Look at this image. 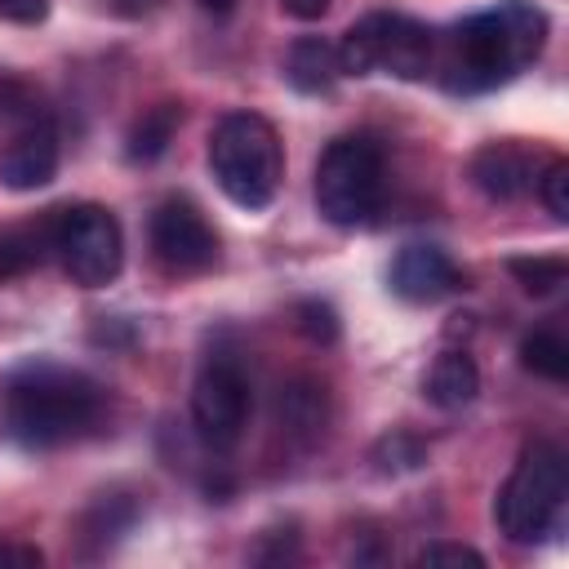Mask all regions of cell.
Segmentation results:
<instances>
[{
	"label": "cell",
	"mask_w": 569,
	"mask_h": 569,
	"mask_svg": "<svg viewBox=\"0 0 569 569\" xmlns=\"http://www.w3.org/2000/svg\"><path fill=\"white\" fill-rule=\"evenodd\" d=\"M547 44V13L533 0H498L493 9H480L462 18L445 49L440 71L449 93H485L507 80H516Z\"/></svg>",
	"instance_id": "obj_1"
},
{
	"label": "cell",
	"mask_w": 569,
	"mask_h": 569,
	"mask_svg": "<svg viewBox=\"0 0 569 569\" xmlns=\"http://www.w3.org/2000/svg\"><path fill=\"white\" fill-rule=\"evenodd\" d=\"M107 413L102 387L67 365L31 360L9 378L4 422L22 449H58L89 436Z\"/></svg>",
	"instance_id": "obj_2"
},
{
	"label": "cell",
	"mask_w": 569,
	"mask_h": 569,
	"mask_svg": "<svg viewBox=\"0 0 569 569\" xmlns=\"http://www.w3.org/2000/svg\"><path fill=\"white\" fill-rule=\"evenodd\" d=\"M209 169L222 196L249 213L267 209L284 178V147L267 116L227 111L209 133Z\"/></svg>",
	"instance_id": "obj_3"
},
{
	"label": "cell",
	"mask_w": 569,
	"mask_h": 569,
	"mask_svg": "<svg viewBox=\"0 0 569 569\" xmlns=\"http://www.w3.org/2000/svg\"><path fill=\"white\" fill-rule=\"evenodd\" d=\"M565 498H569L565 453L551 440H533L520 449L511 476L502 480L498 502H493V520L511 542L529 547V542H542L547 533L560 529Z\"/></svg>",
	"instance_id": "obj_4"
},
{
	"label": "cell",
	"mask_w": 569,
	"mask_h": 569,
	"mask_svg": "<svg viewBox=\"0 0 569 569\" xmlns=\"http://www.w3.org/2000/svg\"><path fill=\"white\" fill-rule=\"evenodd\" d=\"M382 147L365 133L333 138L316 160V209L333 227H365L382 209Z\"/></svg>",
	"instance_id": "obj_5"
},
{
	"label": "cell",
	"mask_w": 569,
	"mask_h": 569,
	"mask_svg": "<svg viewBox=\"0 0 569 569\" xmlns=\"http://www.w3.org/2000/svg\"><path fill=\"white\" fill-rule=\"evenodd\" d=\"M338 67L342 76L387 71L396 80H422L436 67V36L409 13H365L342 31Z\"/></svg>",
	"instance_id": "obj_6"
},
{
	"label": "cell",
	"mask_w": 569,
	"mask_h": 569,
	"mask_svg": "<svg viewBox=\"0 0 569 569\" xmlns=\"http://www.w3.org/2000/svg\"><path fill=\"white\" fill-rule=\"evenodd\" d=\"M49 253L62 262L71 284L102 289L120 276L124 236L111 209L102 204H62L49 209Z\"/></svg>",
	"instance_id": "obj_7"
},
{
	"label": "cell",
	"mask_w": 569,
	"mask_h": 569,
	"mask_svg": "<svg viewBox=\"0 0 569 569\" xmlns=\"http://www.w3.org/2000/svg\"><path fill=\"white\" fill-rule=\"evenodd\" d=\"M249 373L240 369L236 356H209L196 373V387H191V422H196V436L227 453L240 445L244 427H249Z\"/></svg>",
	"instance_id": "obj_8"
},
{
	"label": "cell",
	"mask_w": 569,
	"mask_h": 569,
	"mask_svg": "<svg viewBox=\"0 0 569 569\" xmlns=\"http://www.w3.org/2000/svg\"><path fill=\"white\" fill-rule=\"evenodd\" d=\"M147 231H151V253L169 276H196L218 262V231L187 196L160 200Z\"/></svg>",
	"instance_id": "obj_9"
},
{
	"label": "cell",
	"mask_w": 569,
	"mask_h": 569,
	"mask_svg": "<svg viewBox=\"0 0 569 569\" xmlns=\"http://www.w3.org/2000/svg\"><path fill=\"white\" fill-rule=\"evenodd\" d=\"M467 178L485 200L511 204L520 196L533 191L538 182V156L520 142H485L471 160H467Z\"/></svg>",
	"instance_id": "obj_10"
},
{
	"label": "cell",
	"mask_w": 569,
	"mask_h": 569,
	"mask_svg": "<svg viewBox=\"0 0 569 569\" xmlns=\"http://www.w3.org/2000/svg\"><path fill=\"white\" fill-rule=\"evenodd\" d=\"M53 173H58V129L44 116H31L0 151V182L9 191H36L53 182Z\"/></svg>",
	"instance_id": "obj_11"
},
{
	"label": "cell",
	"mask_w": 569,
	"mask_h": 569,
	"mask_svg": "<svg viewBox=\"0 0 569 569\" xmlns=\"http://www.w3.org/2000/svg\"><path fill=\"white\" fill-rule=\"evenodd\" d=\"M462 284L458 267L449 262V253L440 244H405L391 258V293L405 302H440L445 293H453Z\"/></svg>",
	"instance_id": "obj_12"
},
{
	"label": "cell",
	"mask_w": 569,
	"mask_h": 569,
	"mask_svg": "<svg viewBox=\"0 0 569 569\" xmlns=\"http://www.w3.org/2000/svg\"><path fill=\"white\" fill-rule=\"evenodd\" d=\"M138 520V498L133 493H98L84 511H80V525H76V542H80V556H102L107 547H116Z\"/></svg>",
	"instance_id": "obj_13"
},
{
	"label": "cell",
	"mask_w": 569,
	"mask_h": 569,
	"mask_svg": "<svg viewBox=\"0 0 569 569\" xmlns=\"http://www.w3.org/2000/svg\"><path fill=\"white\" fill-rule=\"evenodd\" d=\"M276 418H280V427L293 440H302V445L320 440L325 427H329V396H325V387L311 382V378L284 382L280 396H276Z\"/></svg>",
	"instance_id": "obj_14"
},
{
	"label": "cell",
	"mask_w": 569,
	"mask_h": 569,
	"mask_svg": "<svg viewBox=\"0 0 569 569\" xmlns=\"http://www.w3.org/2000/svg\"><path fill=\"white\" fill-rule=\"evenodd\" d=\"M422 396L436 405V409H467L476 396H480V369L467 351H440L422 378Z\"/></svg>",
	"instance_id": "obj_15"
},
{
	"label": "cell",
	"mask_w": 569,
	"mask_h": 569,
	"mask_svg": "<svg viewBox=\"0 0 569 569\" xmlns=\"http://www.w3.org/2000/svg\"><path fill=\"white\" fill-rule=\"evenodd\" d=\"M284 76L298 93H325L333 89V80L342 76L338 67V49L320 36H302L289 44V58H284Z\"/></svg>",
	"instance_id": "obj_16"
},
{
	"label": "cell",
	"mask_w": 569,
	"mask_h": 569,
	"mask_svg": "<svg viewBox=\"0 0 569 569\" xmlns=\"http://www.w3.org/2000/svg\"><path fill=\"white\" fill-rule=\"evenodd\" d=\"M178 124H182V102H156V107H147V111L133 120L129 138H124V156H129L133 164L160 160V156L169 151Z\"/></svg>",
	"instance_id": "obj_17"
},
{
	"label": "cell",
	"mask_w": 569,
	"mask_h": 569,
	"mask_svg": "<svg viewBox=\"0 0 569 569\" xmlns=\"http://www.w3.org/2000/svg\"><path fill=\"white\" fill-rule=\"evenodd\" d=\"M44 253H49V213L40 222H22L0 236V276H22L40 267Z\"/></svg>",
	"instance_id": "obj_18"
},
{
	"label": "cell",
	"mask_w": 569,
	"mask_h": 569,
	"mask_svg": "<svg viewBox=\"0 0 569 569\" xmlns=\"http://www.w3.org/2000/svg\"><path fill=\"white\" fill-rule=\"evenodd\" d=\"M520 365L547 382H565L569 378V342L556 329H533L520 338Z\"/></svg>",
	"instance_id": "obj_19"
},
{
	"label": "cell",
	"mask_w": 569,
	"mask_h": 569,
	"mask_svg": "<svg viewBox=\"0 0 569 569\" xmlns=\"http://www.w3.org/2000/svg\"><path fill=\"white\" fill-rule=\"evenodd\" d=\"M373 467L382 471V476H405V471H418L422 462H427V445L413 436V431H405V427H396V431H387L378 445H373Z\"/></svg>",
	"instance_id": "obj_20"
},
{
	"label": "cell",
	"mask_w": 569,
	"mask_h": 569,
	"mask_svg": "<svg viewBox=\"0 0 569 569\" xmlns=\"http://www.w3.org/2000/svg\"><path fill=\"white\" fill-rule=\"evenodd\" d=\"M507 271L516 276V284H520L525 293H538V298L556 293V289L565 284V276H569L565 258H511Z\"/></svg>",
	"instance_id": "obj_21"
},
{
	"label": "cell",
	"mask_w": 569,
	"mask_h": 569,
	"mask_svg": "<svg viewBox=\"0 0 569 569\" xmlns=\"http://www.w3.org/2000/svg\"><path fill=\"white\" fill-rule=\"evenodd\" d=\"M293 325H298V333H302L307 342H316V347H333V342H338V311H333L329 302H320V298L298 302V307H293Z\"/></svg>",
	"instance_id": "obj_22"
},
{
	"label": "cell",
	"mask_w": 569,
	"mask_h": 569,
	"mask_svg": "<svg viewBox=\"0 0 569 569\" xmlns=\"http://www.w3.org/2000/svg\"><path fill=\"white\" fill-rule=\"evenodd\" d=\"M538 200L547 204V213L556 218V222H569V164L565 160H547L542 169H538Z\"/></svg>",
	"instance_id": "obj_23"
},
{
	"label": "cell",
	"mask_w": 569,
	"mask_h": 569,
	"mask_svg": "<svg viewBox=\"0 0 569 569\" xmlns=\"http://www.w3.org/2000/svg\"><path fill=\"white\" fill-rule=\"evenodd\" d=\"M413 565H471V569H480L485 556L476 547H467V542H427L413 556Z\"/></svg>",
	"instance_id": "obj_24"
},
{
	"label": "cell",
	"mask_w": 569,
	"mask_h": 569,
	"mask_svg": "<svg viewBox=\"0 0 569 569\" xmlns=\"http://www.w3.org/2000/svg\"><path fill=\"white\" fill-rule=\"evenodd\" d=\"M267 538H271L276 547H258V551H253V560H262V565H280V560H293V556H298V529H293V525L271 529Z\"/></svg>",
	"instance_id": "obj_25"
},
{
	"label": "cell",
	"mask_w": 569,
	"mask_h": 569,
	"mask_svg": "<svg viewBox=\"0 0 569 569\" xmlns=\"http://www.w3.org/2000/svg\"><path fill=\"white\" fill-rule=\"evenodd\" d=\"M0 18L22 22V27H36V22L49 18V0H0Z\"/></svg>",
	"instance_id": "obj_26"
},
{
	"label": "cell",
	"mask_w": 569,
	"mask_h": 569,
	"mask_svg": "<svg viewBox=\"0 0 569 569\" xmlns=\"http://www.w3.org/2000/svg\"><path fill=\"white\" fill-rule=\"evenodd\" d=\"M44 556H40V547H27V542H4L0 538V565H40Z\"/></svg>",
	"instance_id": "obj_27"
},
{
	"label": "cell",
	"mask_w": 569,
	"mask_h": 569,
	"mask_svg": "<svg viewBox=\"0 0 569 569\" xmlns=\"http://www.w3.org/2000/svg\"><path fill=\"white\" fill-rule=\"evenodd\" d=\"M280 9L289 18H320L329 9V0H280Z\"/></svg>",
	"instance_id": "obj_28"
},
{
	"label": "cell",
	"mask_w": 569,
	"mask_h": 569,
	"mask_svg": "<svg viewBox=\"0 0 569 569\" xmlns=\"http://www.w3.org/2000/svg\"><path fill=\"white\" fill-rule=\"evenodd\" d=\"M196 4H200L204 13H213V18H227V13H231L240 0H196Z\"/></svg>",
	"instance_id": "obj_29"
},
{
	"label": "cell",
	"mask_w": 569,
	"mask_h": 569,
	"mask_svg": "<svg viewBox=\"0 0 569 569\" xmlns=\"http://www.w3.org/2000/svg\"><path fill=\"white\" fill-rule=\"evenodd\" d=\"M160 0H116V9L120 13H129V18H138V13H147V9H156Z\"/></svg>",
	"instance_id": "obj_30"
}]
</instances>
